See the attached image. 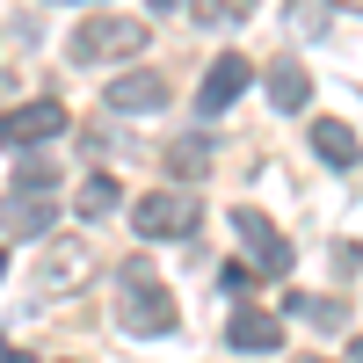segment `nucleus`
Returning a JSON list of instances; mask_svg holds the SVG:
<instances>
[{"mask_svg":"<svg viewBox=\"0 0 363 363\" xmlns=\"http://www.w3.org/2000/svg\"><path fill=\"white\" fill-rule=\"evenodd\" d=\"M116 327L138 342H153V335H174V291L153 277V262L131 255L124 262V277H116Z\"/></svg>","mask_w":363,"mask_h":363,"instance_id":"1","label":"nucleus"},{"mask_svg":"<svg viewBox=\"0 0 363 363\" xmlns=\"http://www.w3.org/2000/svg\"><path fill=\"white\" fill-rule=\"evenodd\" d=\"M203 218V203L189 189H153V196H138L131 203V233L138 240H189Z\"/></svg>","mask_w":363,"mask_h":363,"instance_id":"2","label":"nucleus"},{"mask_svg":"<svg viewBox=\"0 0 363 363\" xmlns=\"http://www.w3.org/2000/svg\"><path fill=\"white\" fill-rule=\"evenodd\" d=\"M131 51H145V22H131V15L80 22V29H73V44H66L73 66H102V58H131Z\"/></svg>","mask_w":363,"mask_h":363,"instance_id":"3","label":"nucleus"},{"mask_svg":"<svg viewBox=\"0 0 363 363\" xmlns=\"http://www.w3.org/2000/svg\"><path fill=\"white\" fill-rule=\"evenodd\" d=\"M44 138H66V102L44 95V102H22L0 116V145L8 153H22V145H44Z\"/></svg>","mask_w":363,"mask_h":363,"instance_id":"4","label":"nucleus"},{"mask_svg":"<svg viewBox=\"0 0 363 363\" xmlns=\"http://www.w3.org/2000/svg\"><path fill=\"white\" fill-rule=\"evenodd\" d=\"M233 233L247 240V255H255V277H284L291 269V240L269 225V211H255V203H240L233 211Z\"/></svg>","mask_w":363,"mask_h":363,"instance_id":"5","label":"nucleus"},{"mask_svg":"<svg viewBox=\"0 0 363 363\" xmlns=\"http://www.w3.org/2000/svg\"><path fill=\"white\" fill-rule=\"evenodd\" d=\"M247 80H255V73H247V58H240V51L211 58V73H203V87H196V116H218V109H233Z\"/></svg>","mask_w":363,"mask_h":363,"instance_id":"6","label":"nucleus"},{"mask_svg":"<svg viewBox=\"0 0 363 363\" xmlns=\"http://www.w3.org/2000/svg\"><path fill=\"white\" fill-rule=\"evenodd\" d=\"M225 349H240V356H277L284 349V320L277 313H255V306L233 313L225 320Z\"/></svg>","mask_w":363,"mask_h":363,"instance_id":"7","label":"nucleus"},{"mask_svg":"<svg viewBox=\"0 0 363 363\" xmlns=\"http://www.w3.org/2000/svg\"><path fill=\"white\" fill-rule=\"evenodd\" d=\"M167 73H124V80H109V109H124V116H153V109H167Z\"/></svg>","mask_w":363,"mask_h":363,"instance_id":"8","label":"nucleus"},{"mask_svg":"<svg viewBox=\"0 0 363 363\" xmlns=\"http://www.w3.org/2000/svg\"><path fill=\"white\" fill-rule=\"evenodd\" d=\"M51 218H58V203L29 196V189H15L8 203H0V233H8V240H37V233H51Z\"/></svg>","mask_w":363,"mask_h":363,"instance_id":"9","label":"nucleus"},{"mask_svg":"<svg viewBox=\"0 0 363 363\" xmlns=\"http://www.w3.org/2000/svg\"><path fill=\"white\" fill-rule=\"evenodd\" d=\"M87 284V255L80 247H58L37 262V298H58V291H80Z\"/></svg>","mask_w":363,"mask_h":363,"instance_id":"10","label":"nucleus"},{"mask_svg":"<svg viewBox=\"0 0 363 363\" xmlns=\"http://www.w3.org/2000/svg\"><path fill=\"white\" fill-rule=\"evenodd\" d=\"M313 153H320L327 167H356V160H363V138L342 124V116H320V124H313Z\"/></svg>","mask_w":363,"mask_h":363,"instance_id":"11","label":"nucleus"},{"mask_svg":"<svg viewBox=\"0 0 363 363\" xmlns=\"http://www.w3.org/2000/svg\"><path fill=\"white\" fill-rule=\"evenodd\" d=\"M262 80H269V102H277L284 116H291V109H306V95H313V80H306V66H298V58H277Z\"/></svg>","mask_w":363,"mask_h":363,"instance_id":"12","label":"nucleus"},{"mask_svg":"<svg viewBox=\"0 0 363 363\" xmlns=\"http://www.w3.org/2000/svg\"><path fill=\"white\" fill-rule=\"evenodd\" d=\"M284 313L313 320L320 335H342V327H349V306H342V298H320V291H291V306H284Z\"/></svg>","mask_w":363,"mask_h":363,"instance_id":"13","label":"nucleus"},{"mask_svg":"<svg viewBox=\"0 0 363 363\" xmlns=\"http://www.w3.org/2000/svg\"><path fill=\"white\" fill-rule=\"evenodd\" d=\"M116 196H124V189H116V174H87L80 189H73L80 218H109V211H116Z\"/></svg>","mask_w":363,"mask_h":363,"instance_id":"14","label":"nucleus"},{"mask_svg":"<svg viewBox=\"0 0 363 363\" xmlns=\"http://www.w3.org/2000/svg\"><path fill=\"white\" fill-rule=\"evenodd\" d=\"M247 15H255V0H189V22L196 29H233Z\"/></svg>","mask_w":363,"mask_h":363,"instance_id":"15","label":"nucleus"},{"mask_svg":"<svg viewBox=\"0 0 363 363\" xmlns=\"http://www.w3.org/2000/svg\"><path fill=\"white\" fill-rule=\"evenodd\" d=\"M51 182H58V167H51L44 153H29V160H15V189H29V196H37V189H51Z\"/></svg>","mask_w":363,"mask_h":363,"instance_id":"16","label":"nucleus"},{"mask_svg":"<svg viewBox=\"0 0 363 363\" xmlns=\"http://www.w3.org/2000/svg\"><path fill=\"white\" fill-rule=\"evenodd\" d=\"M291 29L320 37V29H327V0H291Z\"/></svg>","mask_w":363,"mask_h":363,"instance_id":"17","label":"nucleus"},{"mask_svg":"<svg viewBox=\"0 0 363 363\" xmlns=\"http://www.w3.org/2000/svg\"><path fill=\"white\" fill-rule=\"evenodd\" d=\"M167 167H174V174H203V167H211V145H174Z\"/></svg>","mask_w":363,"mask_h":363,"instance_id":"18","label":"nucleus"},{"mask_svg":"<svg viewBox=\"0 0 363 363\" xmlns=\"http://www.w3.org/2000/svg\"><path fill=\"white\" fill-rule=\"evenodd\" d=\"M0 363H29V356H22V349H15L8 335H0Z\"/></svg>","mask_w":363,"mask_h":363,"instance_id":"19","label":"nucleus"},{"mask_svg":"<svg viewBox=\"0 0 363 363\" xmlns=\"http://www.w3.org/2000/svg\"><path fill=\"white\" fill-rule=\"evenodd\" d=\"M349 363H363V335H356V342H349Z\"/></svg>","mask_w":363,"mask_h":363,"instance_id":"20","label":"nucleus"},{"mask_svg":"<svg viewBox=\"0 0 363 363\" xmlns=\"http://www.w3.org/2000/svg\"><path fill=\"white\" fill-rule=\"evenodd\" d=\"M335 8H363V0H335Z\"/></svg>","mask_w":363,"mask_h":363,"instance_id":"21","label":"nucleus"},{"mask_svg":"<svg viewBox=\"0 0 363 363\" xmlns=\"http://www.w3.org/2000/svg\"><path fill=\"white\" fill-rule=\"evenodd\" d=\"M0 277H8V255H0Z\"/></svg>","mask_w":363,"mask_h":363,"instance_id":"22","label":"nucleus"},{"mask_svg":"<svg viewBox=\"0 0 363 363\" xmlns=\"http://www.w3.org/2000/svg\"><path fill=\"white\" fill-rule=\"evenodd\" d=\"M306 363H327V356H306Z\"/></svg>","mask_w":363,"mask_h":363,"instance_id":"23","label":"nucleus"},{"mask_svg":"<svg viewBox=\"0 0 363 363\" xmlns=\"http://www.w3.org/2000/svg\"><path fill=\"white\" fill-rule=\"evenodd\" d=\"M58 8H73V0H58Z\"/></svg>","mask_w":363,"mask_h":363,"instance_id":"24","label":"nucleus"}]
</instances>
